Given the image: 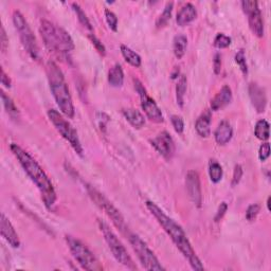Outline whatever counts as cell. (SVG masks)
Masks as SVG:
<instances>
[{
  "label": "cell",
  "mask_w": 271,
  "mask_h": 271,
  "mask_svg": "<svg viewBox=\"0 0 271 271\" xmlns=\"http://www.w3.org/2000/svg\"><path fill=\"white\" fill-rule=\"evenodd\" d=\"M146 208L149 209L151 214L157 219L159 225L162 227L168 236L171 237L175 246L178 248L181 254L185 256L190 263V265L194 270H203L204 267L200 260L195 253L194 249L187 237V234L184 229L176 223L174 219L168 217L164 212L161 210L155 202L146 201Z\"/></svg>",
  "instance_id": "obj_1"
},
{
  "label": "cell",
  "mask_w": 271,
  "mask_h": 271,
  "mask_svg": "<svg viewBox=\"0 0 271 271\" xmlns=\"http://www.w3.org/2000/svg\"><path fill=\"white\" fill-rule=\"evenodd\" d=\"M173 6H174V2H167L165 4V8L162 12V14L159 16L158 20H157V27L158 28H162L164 27L167 23L168 20L171 19V16H172V12H173Z\"/></svg>",
  "instance_id": "obj_29"
},
{
  "label": "cell",
  "mask_w": 271,
  "mask_h": 271,
  "mask_svg": "<svg viewBox=\"0 0 271 271\" xmlns=\"http://www.w3.org/2000/svg\"><path fill=\"white\" fill-rule=\"evenodd\" d=\"M270 156V144L268 142L263 143L259 150V158L261 161H266Z\"/></svg>",
  "instance_id": "obj_38"
},
{
  "label": "cell",
  "mask_w": 271,
  "mask_h": 271,
  "mask_svg": "<svg viewBox=\"0 0 271 271\" xmlns=\"http://www.w3.org/2000/svg\"><path fill=\"white\" fill-rule=\"evenodd\" d=\"M48 116L49 120L53 124L58 133L62 135V137L66 141L69 142L71 148L75 150V152L78 156L83 157L84 150L82 144H80L77 131L76 130V128L73 127L60 113L55 111V109H50L48 112Z\"/></svg>",
  "instance_id": "obj_6"
},
{
  "label": "cell",
  "mask_w": 271,
  "mask_h": 271,
  "mask_svg": "<svg viewBox=\"0 0 271 271\" xmlns=\"http://www.w3.org/2000/svg\"><path fill=\"white\" fill-rule=\"evenodd\" d=\"M233 137V128L228 121H222L214 133V138L217 144L226 145L229 143Z\"/></svg>",
  "instance_id": "obj_18"
},
{
  "label": "cell",
  "mask_w": 271,
  "mask_h": 271,
  "mask_svg": "<svg viewBox=\"0 0 271 271\" xmlns=\"http://www.w3.org/2000/svg\"><path fill=\"white\" fill-rule=\"evenodd\" d=\"M0 232H1V236L10 246L13 248H18L20 246V239L17 232L14 229L10 219L3 213H1V217H0Z\"/></svg>",
  "instance_id": "obj_16"
},
{
  "label": "cell",
  "mask_w": 271,
  "mask_h": 271,
  "mask_svg": "<svg viewBox=\"0 0 271 271\" xmlns=\"http://www.w3.org/2000/svg\"><path fill=\"white\" fill-rule=\"evenodd\" d=\"M128 240L131 245V248L137 255V258L140 261L141 265L146 269L151 271H161L165 270V268L161 265L158 261L157 256L154 254V252L149 248L144 241L139 237L137 234L127 233Z\"/></svg>",
  "instance_id": "obj_9"
},
{
  "label": "cell",
  "mask_w": 271,
  "mask_h": 271,
  "mask_svg": "<svg viewBox=\"0 0 271 271\" xmlns=\"http://www.w3.org/2000/svg\"><path fill=\"white\" fill-rule=\"evenodd\" d=\"M188 47V39L185 35H177L175 36L174 39V43H173V51L175 56L180 60V58L184 57L186 54Z\"/></svg>",
  "instance_id": "obj_24"
},
{
  "label": "cell",
  "mask_w": 271,
  "mask_h": 271,
  "mask_svg": "<svg viewBox=\"0 0 271 271\" xmlns=\"http://www.w3.org/2000/svg\"><path fill=\"white\" fill-rule=\"evenodd\" d=\"M267 207H268V210H270V197H268V200H267Z\"/></svg>",
  "instance_id": "obj_43"
},
{
  "label": "cell",
  "mask_w": 271,
  "mask_h": 271,
  "mask_svg": "<svg viewBox=\"0 0 271 271\" xmlns=\"http://www.w3.org/2000/svg\"><path fill=\"white\" fill-rule=\"evenodd\" d=\"M66 241H67V245L72 256L83 269L89 271L103 270V267L99 263L98 259L82 241L68 235L66 236Z\"/></svg>",
  "instance_id": "obj_7"
},
{
  "label": "cell",
  "mask_w": 271,
  "mask_h": 271,
  "mask_svg": "<svg viewBox=\"0 0 271 271\" xmlns=\"http://www.w3.org/2000/svg\"><path fill=\"white\" fill-rule=\"evenodd\" d=\"M211 121H212V113L207 109L195 123V129L200 137L208 138L211 135Z\"/></svg>",
  "instance_id": "obj_20"
},
{
  "label": "cell",
  "mask_w": 271,
  "mask_h": 271,
  "mask_svg": "<svg viewBox=\"0 0 271 271\" xmlns=\"http://www.w3.org/2000/svg\"><path fill=\"white\" fill-rule=\"evenodd\" d=\"M1 84L6 88L11 87V78L6 76V73L2 68H1Z\"/></svg>",
  "instance_id": "obj_42"
},
{
  "label": "cell",
  "mask_w": 271,
  "mask_h": 271,
  "mask_svg": "<svg viewBox=\"0 0 271 271\" xmlns=\"http://www.w3.org/2000/svg\"><path fill=\"white\" fill-rule=\"evenodd\" d=\"M227 210H228V204H227L226 202H222L221 206L218 207V210L216 212V215L214 217V221L217 223L219 221H222L223 217L225 216Z\"/></svg>",
  "instance_id": "obj_39"
},
{
  "label": "cell",
  "mask_w": 271,
  "mask_h": 271,
  "mask_svg": "<svg viewBox=\"0 0 271 271\" xmlns=\"http://www.w3.org/2000/svg\"><path fill=\"white\" fill-rule=\"evenodd\" d=\"M233 96H232V90L228 85L223 86V88L219 90L216 96L211 100V109L214 112L219 111V109H223L227 105H229L232 102Z\"/></svg>",
  "instance_id": "obj_17"
},
{
  "label": "cell",
  "mask_w": 271,
  "mask_h": 271,
  "mask_svg": "<svg viewBox=\"0 0 271 271\" xmlns=\"http://www.w3.org/2000/svg\"><path fill=\"white\" fill-rule=\"evenodd\" d=\"M108 83L113 87H121L124 83V72L120 64H116L108 71Z\"/></svg>",
  "instance_id": "obj_22"
},
{
  "label": "cell",
  "mask_w": 271,
  "mask_h": 271,
  "mask_svg": "<svg viewBox=\"0 0 271 271\" xmlns=\"http://www.w3.org/2000/svg\"><path fill=\"white\" fill-rule=\"evenodd\" d=\"M87 192L88 195H89L92 201L97 204V206L104 212V213L112 219V222L114 225L118 228L122 233L127 234V226L125 224V221H124L123 215L120 213V211L116 209L114 204L109 201L106 197L100 193L98 190L94 189L91 186H87Z\"/></svg>",
  "instance_id": "obj_8"
},
{
  "label": "cell",
  "mask_w": 271,
  "mask_h": 271,
  "mask_svg": "<svg viewBox=\"0 0 271 271\" xmlns=\"http://www.w3.org/2000/svg\"><path fill=\"white\" fill-rule=\"evenodd\" d=\"M231 41L232 39L231 38H229V36L225 35L224 33H218L216 35V38L214 39L213 45L217 49H225V48H228L231 45Z\"/></svg>",
  "instance_id": "obj_31"
},
{
  "label": "cell",
  "mask_w": 271,
  "mask_h": 271,
  "mask_svg": "<svg viewBox=\"0 0 271 271\" xmlns=\"http://www.w3.org/2000/svg\"><path fill=\"white\" fill-rule=\"evenodd\" d=\"M187 77L181 76L178 79L177 86H176V100H177V104L179 107H184L185 105V97L187 92Z\"/></svg>",
  "instance_id": "obj_25"
},
{
  "label": "cell",
  "mask_w": 271,
  "mask_h": 271,
  "mask_svg": "<svg viewBox=\"0 0 271 271\" xmlns=\"http://www.w3.org/2000/svg\"><path fill=\"white\" fill-rule=\"evenodd\" d=\"M0 41H1V50L2 52H5L6 49H8L9 46V39L6 36L4 28L1 27V34H0Z\"/></svg>",
  "instance_id": "obj_40"
},
{
  "label": "cell",
  "mask_w": 271,
  "mask_h": 271,
  "mask_svg": "<svg viewBox=\"0 0 271 271\" xmlns=\"http://www.w3.org/2000/svg\"><path fill=\"white\" fill-rule=\"evenodd\" d=\"M186 186L190 199L192 200L197 208H200L202 203V193L198 173L193 170L189 171L186 177Z\"/></svg>",
  "instance_id": "obj_14"
},
{
  "label": "cell",
  "mask_w": 271,
  "mask_h": 271,
  "mask_svg": "<svg viewBox=\"0 0 271 271\" xmlns=\"http://www.w3.org/2000/svg\"><path fill=\"white\" fill-rule=\"evenodd\" d=\"M171 122L173 124V127L177 134H182L185 130V122L184 119L180 116L174 115L171 116Z\"/></svg>",
  "instance_id": "obj_34"
},
{
  "label": "cell",
  "mask_w": 271,
  "mask_h": 271,
  "mask_svg": "<svg viewBox=\"0 0 271 271\" xmlns=\"http://www.w3.org/2000/svg\"><path fill=\"white\" fill-rule=\"evenodd\" d=\"M39 33L45 46L52 52L67 53L75 49V42L69 33L51 21H41Z\"/></svg>",
  "instance_id": "obj_4"
},
{
  "label": "cell",
  "mask_w": 271,
  "mask_h": 271,
  "mask_svg": "<svg viewBox=\"0 0 271 271\" xmlns=\"http://www.w3.org/2000/svg\"><path fill=\"white\" fill-rule=\"evenodd\" d=\"M47 75L50 89L55 99L57 106L60 107L61 112L65 116H67L68 118H73L76 111L64 73L54 62L50 61L47 64Z\"/></svg>",
  "instance_id": "obj_3"
},
{
  "label": "cell",
  "mask_w": 271,
  "mask_h": 271,
  "mask_svg": "<svg viewBox=\"0 0 271 271\" xmlns=\"http://www.w3.org/2000/svg\"><path fill=\"white\" fill-rule=\"evenodd\" d=\"M213 67H214V73L215 75H219L222 70V56L219 53H216L213 60Z\"/></svg>",
  "instance_id": "obj_41"
},
{
  "label": "cell",
  "mask_w": 271,
  "mask_h": 271,
  "mask_svg": "<svg viewBox=\"0 0 271 271\" xmlns=\"http://www.w3.org/2000/svg\"><path fill=\"white\" fill-rule=\"evenodd\" d=\"M249 97H250L251 103L255 111L259 114H262L265 112L266 105H267V96L266 91L264 88H262L259 84L251 83L248 88Z\"/></svg>",
  "instance_id": "obj_15"
},
{
  "label": "cell",
  "mask_w": 271,
  "mask_h": 271,
  "mask_svg": "<svg viewBox=\"0 0 271 271\" xmlns=\"http://www.w3.org/2000/svg\"><path fill=\"white\" fill-rule=\"evenodd\" d=\"M88 38H89V39L91 40L92 45L96 47V49L98 50V52L101 54V55H105L106 54V49H105V46L103 45V43L101 42V40L97 38L96 35H94L93 33H90L88 34Z\"/></svg>",
  "instance_id": "obj_36"
},
{
  "label": "cell",
  "mask_w": 271,
  "mask_h": 271,
  "mask_svg": "<svg viewBox=\"0 0 271 271\" xmlns=\"http://www.w3.org/2000/svg\"><path fill=\"white\" fill-rule=\"evenodd\" d=\"M255 137L262 141H266L269 139V123L266 120H259L255 124L254 128Z\"/></svg>",
  "instance_id": "obj_27"
},
{
  "label": "cell",
  "mask_w": 271,
  "mask_h": 271,
  "mask_svg": "<svg viewBox=\"0 0 271 271\" xmlns=\"http://www.w3.org/2000/svg\"><path fill=\"white\" fill-rule=\"evenodd\" d=\"M152 145L155 150L162 156L165 160L170 161L175 155V143L171 135L167 131H162L156 138H154L151 141Z\"/></svg>",
  "instance_id": "obj_13"
},
{
  "label": "cell",
  "mask_w": 271,
  "mask_h": 271,
  "mask_svg": "<svg viewBox=\"0 0 271 271\" xmlns=\"http://www.w3.org/2000/svg\"><path fill=\"white\" fill-rule=\"evenodd\" d=\"M197 17L196 8L192 3H186L176 16V23L180 27H185Z\"/></svg>",
  "instance_id": "obj_19"
},
{
  "label": "cell",
  "mask_w": 271,
  "mask_h": 271,
  "mask_svg": "<svg viewBox=\"0 0 271 271\" xmlns=\"http://www.w3.org/2000/svg\"><path fill=\"white\" fill-rule=\"evenodd\" d=\"M11 151L14 154V156L19 161L20 165L23 166L27 175L30 177V179L34 182V185L39 190V193L41 195V199L45 203V206L48 209L53 207V204L56 201V192L52 182L49 179L45 171L42 167L38 163L30 154L24 151L17 144H11Z\"/></svg>",
  "instance_id": "obj_2"
},
{
  "label": "cell",
  "mask_w": 271,
  "mask_h": 271,
  "mask_svg": "<svg viewBox=\"0 0 271 271\" xmlns=\"http://www.w3.org/2000/svg\"><path fill=\"white\" fill-rule=\"evenodd\" d=\"M105 19L108 27L114 32H116V30H118V17H116V14L111 10L105 9Z\"/></svg>",
  "instance_id": "obj_32"
},
{
  "label": "cell",
  "mask_w": 271,
  "mask_h": 271,
  "mask_svg": "<svg viewBox=\"0 0 271 271\" xmlns=\"http://www.w3.org/2000/svg\"><path fill=\"white\" fill-rule=\"evenodd\" d=\"M223 175L224 171L222 165L219 164L217 161L211 160L209 163V176L211 181L213 182V184H218V182L223 179Z\"/></svg>",
  "instance_id": "obj_26"
},
{
  "label": "cell",
  "mask_w": 271,
  "mask_h": 271,
  "mask_svg": "<svg viewBox=\"0 0 271 271\" xmlns=\"http://www.w3.org/2000/svg\"><path fill=\"white\" fill-rule=\"evenodd\" d=\"M261 211V206L259 203H253L251 206H249L247 211H246V219L249 222H253L256 218V216L259 215Z\"/></svg>",
  "instance_id": "obj_35"
},
{
  "label": "cell",
  "mask_w": 271,
  "mask_h": 271,
  "mask_svg": "<svg viewBox=\"0 0 271 271\" xmlns=\"http://www.w3.org/2000/svg\"><path fill=\"white\" fill-rule=\"evenodd\" d=\"M134 83H135L136 91L139 93V96H140L141 107L143 109V112L145 113L146 116H148V118L152 122L163 123L164 122L163 115H162V113H161L158 105L156 104V102L149 96L148 92H146L145 88L143 87V85L141 84L140 80H138V79L135 78Z\"/></svg>",
  "instance_id": "obj_11"
},
{
  "label": "cell",
  "mask_w": 271,
  "mask_h": 271,
  "mask_svg": "<svg viewBox=\"0 0 271 271\" xmlns=\"http://www.w3.org/2000/svg\"><path fill=\"white\" fill-rule=\"evenodd\" d=\"M243 174H244V171H243V167H241L240 164H236L235 166H234L233 177H232V182H231L232 187H235L239 184L241 177H243Z\"/></svg>",
  "instance_id": "obj_37"
},
{
  "label": "cell",
  "mask_w": 271,
  "mask_h": 271,
  "mask_svg": "<svg viewBox=\"0 0 271 271\" xmlns=\"http://www.w3.org/2000/svg\"><path fill=\"white\" fill-rule=\"evenodd\" d=\"M1 100H2V103H3V106L5 108L6 113L11 116L18 115V109H17L15 103H14L13 100L9 96H6L5 92H3V91H1Z\"/></svg>",
  "instance_id": "obj_30"
},
{
  "label": "cell",
  "mask_w": 271,
  "mask_h": 271,
  "mask_svg": "<svg viewBox=\"0 0 271 271\" xmlns=\"http://www.w3.org/2000/svg\"><path fill=\"white\" fill-rule=\"evenodd\" d=\"M98 223L99 228L102 234H103L105 241L107 243L109 249H111L115 259L118 261L121 265L125 266L126 268L130 270H137V266L135 265L131 256L128 254L126 248L124 247V245L121 243V240L114 233V231L109 228V226L102 221H99Z\"/></svg>",
  "instance_id": "obj_5"
},
{
  "label": "cell",
  "mask_w": 271,
  "mask_h": 271,
  "mask_svg": "<svg viewBox=\"0 0 271 271\" xmlns=\"http://www.w3.org/2000/svg\"><path fill=\"white\" fill-rule=\"evenodd\" d=\"M121 53L124 57V60L126 61L129 65L133 66L135 68H139L141 66V57L138 53H136L134 50H131L129 47L125 45H121Z\"/></svg>",
  "instance_id": "obj_23"
},
{
  "label": "cell",
  "mask_w": 271,
  "mask_h": 271,
  "mask_svg": "<svg viewBox=\"0 0 271 271\" xmlns=\"http://www.w3.org/2000/svg\"><path fill=\"white\" fill-rule=\"evenodd\" d=\"M13 23L19 34L20 41L23 43V46L26 49L28 54L32 58H34V60H38L39 57L38 41H36V39L31 30L30 26H29L26 18L19 11H14Z\"/></svg>",
  "instance_id": "obj_10"
},
{
  "label": "cell",
  "mask_w": 271,
  "mask_h": 271,
  "mask_svg": "<svg viewBox=\"0 0 271 271\" xmlns=\"http://www.w3.org/2000/svg\"><path fill=\"white\" fill-rule=\"evenodd\" d=\"M241 8L248 16V23L250 27L252 33L258 36V38H263L264 36V20L262 16V12L259 9L258 1H249V0H244L241 1Z\"/></svg>",
  "instance_id": "obj_12"
},
{
  "label": "cell",
  "mask_w": 271,
  "mask_h": 271,
  "mask_svg": "<svg viewBox=\"0 0 271 271\" xmlns=\"http://www.w3.org/2000/svg\"><path fill=\"white\" fill-rule=\"evenodd\" d=\"M235 63L238 65L240 71L243 72L244 76H247L248 73V66L246 61V55L244 50H239L238 52L235 54Z\"/></svg>",
  "instance_id": "obj_33"
},
{
  "label": "cell",
  "mask_w": 271,
  "mask_h": 271,
  "mask_svg": "<svg viewBox=\"0 0 271 271\" xmlns=\"http://www.w3.org/2000/svg\"><path fill=\"white\" fill-rule=\"evenodd\" d=\"M72 9H73V11L76 12V14H77V19H78L79 23L82 24L86 29H88V30H89V31H92V30H93V28H92V26H91V24H90L89 19H88L87 15L85 14V12L83 11V9L80 8V6H79L77 3H76V2H73V3H72Z\"/></svg>",
  "instance_id": "obj_28"
},
{
  "label": "cell",
  "mask_w": 271,
  "mask_h": 271,
  "mask_svg": "<svg viewBox=\"0 0 271 271\" xmlns=\"http://www.w3.org/2000/svg\"><path fill=\"white\" fill-rule=\"evenodd\" d=\"M123 116L133 127L139 129L144 126L145 124L144 116L140 112L137 111V109L135 108L123 109Z\"/></svg>",
  "instance_id": "obj_21"
}]
</instances>
